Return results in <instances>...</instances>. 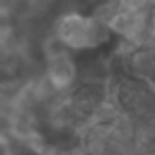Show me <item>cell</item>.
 <instances>
[{
  "label": "cell",
  "mask_w": 155,
  "mask_h": 155,
  "mask_svg": "<svg viewBox=\"0 0 155 155\" xmlns=\"http://www.w3.org/2000/svg\"><path fill=\"white\" fill-rule=\"evenodd\" d=\"M112 30L104 20L95 15L72 12L67 14L55 25V37L70 52L94 50L110 38Z\"/></svg>",
  "instance_id": "1"
},
{
  "label": "cell",
  "mask_w": 155,
  "mask_h": 155,
  "mask_svg": "<svg viewBox=\"0 0 155 155\" xmlns=\"http://www.w3.org/2000/svg\"><path fill=\"white\" fill-rule=\"evenodd\" d=\"M78 68L75 60L72 58L70 50H58L47 55V72L45 80L52 87L55 94H65L72 90L77 84Z\"/></svg>",
  "instance_id": "2"
},
{
  "label": "cell",
  "mask_w": 155,
  "mask_h": 155,
  "mask_svg": "<svg viewBox=\"0 0 155 155\" xmlns=\"http://www.w3.org/2000/svg\"><path fill=\"white\" fill-rule=\"evenodd\" d=\"M0 155H12V145L7 137H0Z\"/></svg>",
  "instance_id": "3"
}]
</instances>
